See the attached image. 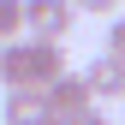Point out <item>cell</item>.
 I'll return each instance as SVG.
<instances>
[{
	"instance_id": "cell-3",
	"label": "cell",
	"mask_w": 125,
	"mask_h": 125,
	"mask_svg": "<svg viewBox=\"0 0 125 125\" xmlns=\"http://www.w3.org/2000/svg\"><path fill=\"white\" fill-rule=\"evenodd\" d=\"M42 101H48V119H54V125H60V119H77V113H89V107H95L77 72H60L54 83L42 89Z\"/></svg>"
},
{
	"instance_id": "cell-2",
	"label": "cell",
	"mask_w": 125,
	"mask_h": 125,
	"mask_svg": "<svg viewBox=\"0 0 125 125\" xmlns=\"http://www.w3.org/2000/svg\"><path fill=\"white\" fill-rule=\"evenodd\" d=\"M72 24H77V12H72V0H24V36L30 42H66L72 36Z\"/></svg>"
},
{
	"instance_id": "cell-1",
	"label": "cell",
	"mask_w": 125,
	"mask_h": 125,
	"mask_svg": "<svg viewBox=\"0 0 125 125\" xmlns=\"http://www.w3.org/2000/svg\"><path fill=\"white\" fill-rule=\"evenodd\" d=\"M60 72H66V48H54V42L18 36V42L0 48V77H6V89H36V95H42Z\"/></svg>"
},
{
	"instance_id": "cell-8",
	"label": "cell",
	"mask_w": 125,
	"mask_h": 125,
	"mask_svg": "<svg viewBox=\"0 0 125 125\" xmlns=\"http://www.w3.org/2000/svg\"><path fill=\"white\" fill-rule=\"evenodd\" d=\"M125 0H72V12H95V18H119Z\"/></svg>"
},
{
	"instance_id": "cell-6",
	"label": "cell",
	"mask_w": 125,
	"mask_h": 125,
	"mask_svg": "<svg viewBox=\"0 0 125 125\" xmlns=\"http://www.w3.org/2000/svg\"><path fill=\"white\" fill-rule=\"evenodd\" d=\"M6 36H24V0H0V48Z\"/></svg>"
},
{
	"instance_id": "cell-7",
	"label": "cell",
	"mask_w": 125,
	"mask_h": 125,
	"mask_svg": "<svg viewBox=\"0 0 125 125\" xmlns=\"http://www.w3.org/2000/svg\"><path fill=\"white\" fill-rule=\"evenodd\" d=\"M107 60H119V66H125V12L107 24Z\"/></svg>"
},
{
	"instance_id": "cell-5",
	"label": "cell",
	"mask_w": 125,
	"mask_h": 125,
	"mask_svg": "<svg viewBox=\"0 0 125 125\" xmlns=\"http://www.w3.org/2000/svg\"><path fill=\"white\" fill-rule=\"evenodd\" d=\"M0 125H54V119H48V101H42L36 89H6Z\"/></svg>"
},
{
	"instance_id": "cell-9",
	"label": "cell",
	"mask_w": 125,
	"mask_h": 125,
	"mask_svg": "<svg viewBox=\"0 0 125 125\" xmlns=\"http://www.w3.org/2000/svg\"><path fill=\"white\" fill-rule=\"evenodd\" d=\"M60 125H107V113H101V107H89V113H77V119H60Z\"/></svg>"
},
{
	"instance_id": "cell-4",
	"label": "cell",
	"mask_w": 125,
	"mask_h": 125,
	"mask_svg": "<svg viewBox=\"0 0 125 125\" xmlns=\"http://www.w3.org/2000/svg\"><path fill=\"white\" fill-rule=\"evenodd\" d=\"M77 77H83V89H89V101H95V107L125 95V66H119V60H107V54H95Z\"/></svg>"
}]
</instances>
